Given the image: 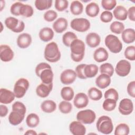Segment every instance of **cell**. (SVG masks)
Segmentation results:
<instances>
[{
  "label": "cell",
  "mask_w": 135,
  "mask_h": 135,
  "mask_svg": "<svg viewBox=\"0 0 135 135\" xmlns=\"http://www.w3.org/2000/svg\"><path fill=\"white\" fill-rule=\"evenodd\" d=\"M71 58L75 62H81L84 56L85 46L84 42L80 39L74 40L70 45Z\"/></svg>",
  "instance_id": "obj_1"
},
{
  "label": "cell",
  "mask_w": 135,
  "mask_h": 135,
  "mask_svg": "<svg viewBox=\"0 0 135 135\" xmlns=\"http://www.w3.org/2000/svg\"><path fill=\"white\" fill-rule=\"evenodd\" d=\"M44 56L46 61L51 63L57 62L60 60L61 54L55 42H51L45 46Z\"/></svg>",
  "instance_id": "obj_2"
},
{
  "label": "cell",
  "mask_w": 135,
  "mask_h": 135,
  "mask_svg": "<svg viewBox=\"0 0 135 135\" xmlns=\"http://www.w3.org/2000/svg\"><path fill=\"white\" fill-rule=\"evenodd\" d=\"M97 130L103 134H110L113 130L112 121L110 117L107 115H102L99 118L96 123Z\"/></svg>",
  "instance_id": "obj_3"
},
{
  "label": "cell",
  "mask_w": 135,
  "mask_h": 135,
  "mask_svg": "<svg viewBox=\"0 0 135 135\" xmlns=\"http://www.w3.org/2000/svg\"><path fill=\"white\" fill-rule=\"evenodd\" d=\"M104 43L110 51L113 53H118L122 49V42L117 36L113 34H109L105 37Z\"/></svg>",
  "instance_id": "obj_4"
},
{
  "label": "cell",
  "mask_w": 135,
  "mask_h": 135,
  "mask_svg": "<svg viewBox=\"0 0 135 135\" xmlns=\"http://www.w3.org/2000/svg\"><path fill=\"white\" fill-rule=\"evenodd\" d=\"M30 86V83L25 78H20L18 79L14 86L13 92L17 98H23L26 91H27Z\"/></svg>",
  "instance_id": "obj_5"
},
{
  "label": "cell",
  "mask_w": 135,
  "mask_h": 135,
  "mask_svg": "<svg viewBox=\"0 0 135 135\" xmlns=\"http://www.w3.org/2000/svg\"><path fill=\"white\" fill-rule=\"evenodd\" d=\"M6 27L15 33H21L25 28L24 23L14 17H8L5 20Z\"/></svg>",
  "instance_id": "obj_6"
},
{
  "label": "cell",
  "mask_w": 135,
  "mask_h": 135,
  "mask_svg": "<svg viewBox=\"0 0 135 135\" xmlns=\"http://www.w3.org/2000/svg\"><path fill=\"white\" fill-rule=\"evenodd\" d=\"M96 119L95 112L91 109H85L79 111L76 114L78 121L85 124H90L94 122Z\"/></svg>",
  "instance_id": "obj_7"
},
{
  "label": "cell",
  "mask_w": 135,
  "mask_h": 135,
  "mask_svg": "<svg viewBox=\"0 0 135 135\" xmlns=\"http://www.w3.org/2000/svg\"><path fill=\"white\" fill-rule=\"evenodd\" d=\"M71 27L79 32H84L90 29L91 24L90 21L85 18H75L70 22Z\"/></svg>",
  "instance_id": "obj_8"
},
{
  "label": "cell",
  "mask_w": 135,
  "mask_h": 135,
  "mask_svg": "<svg viewBox=\"0 0 135 135\" xmlns=\"http://www.w3.org/2000/svg\"><path fill=\"white\" fill-rule=\"evenodd\" d=\"M131 69V65L128 61L121 60L116 64L115 72L118 76L124 77L129 74Z\"/></svg>",
  "instance_id": "obj_9"
},
{
  "label": "cell",
  "mask_w": 135,
  "mask_h": 135,
  "mask_svg": "<svg viewBox=\"0 0 135 135\" xmlns=\"http://www.w3.org/2000/svg\"><path fill=\"white\" fill-rule=\"evenodd\" d=\"M118 110L119 112L124 115L130 114L133 110V104L132 101L128 98H124L119 103Z\"/></svg>",
  "instance_id": "obj_10"
},
{
  "label": "cell",
  "mask_w": 135,
  "mask_h": 135,
  "mask_svg": "<svg viewBox=\"0 0 135 135\" xmlns=\"http://www.w3.org/2000/svg\"><path fill=\"white\" fill-rule=\"evenodd\" d=\"M77 76L75 71L72 69H66L62 72L60 75V81L65 85L73 83L76 80Z\"/></svg>",
  "instance_id": "obj_11"
},
{
  "label": "cell",
  "mask_w": 135,
  "mask_h": 135,
  "mask_svg": "<svg viewBox=\"0 0 135 135\" xmlns=\"http://www.w3.org/2000/svg\"><path fill=\"white\" fill-rule=\"evenodd\" d=\"M14 54L11 47L6 44H2L0 46V58L1 61L7 62L12 61Z\"/></svg>",
  "instance_id": "obj_12"
},
{
  "label": "cell",
  "mask_w": 135,
  "mask_h": 135,
  "mask_svg": "<svg viewBox=\"0 0 135 135\" xmlns=\"http://www.w3.org/2000/svg\"><path fill=\"white\" fill-rule=\"evenodd\" d=\"M69 130L73 135H84L86 133L85 127L79 121L71 122L69 125Z\"/></svg>",
  "instance_id": "obj_13"
},
{
  "label": "cell",
  "mask_w": 135,
  "mask_h": 135,
  "mask_svg": "<svg viewBox=\"0 0 135 135\" xmlns=\"http://www.w3.org/2000/svg\"><path fill=\"white\" fill-rule=\"evenodd\" d=\"M89 98L86 94L83 92L77 93L74 97L73 104L78 109H82L86 107L89 103Z\"/></svg>",
  "instance_id": "obj_14"
},
{
  "label": "cell",
  "mask_w": 135,
  "mask_h": 135,
  "mask_svg": "<svg viewBox=\"0 0 135 135\" xmlns=\"http://www.w3.org/2000/svg\"><path fill=\"white\" fill-rule=\"evenodd\" d=\"M32 42L31 35L27 33L20 34L16 40L17 46L21 49H26L28 47Z\"/></svg>",
  "instance_id": "obj_15"
},
{
  "label": "cell",
  "mask_w": 135,
  "mask_h": 135,
  "mask_svg": "<svg viewBox=\"0 0 135 135\" xmlns=\"http://www.w3.org/2000/svg\"><path fill=\"white\" fill-rule=\"evenodd\" d=\"M53 89V83L50 84L40 83L36 88V93L37 96L42 98L47 97L52 91Z\"/></svg>",
  "instance_id": "obj_16"
},
{
  "label": "cell",
  "mask_w": 135,
  "mask_h": 135,
  "mask_svg": "<svg viewBox=\"0 0 135 135\" xmlns=\"http://www.w3.org/2000/svg\"><path fill=\"white\" fill-rule=\"evenodd\" d=\"M15 98L13 92L5 88L0 90V102L2 104H7L12 102Z\"/></svg>",
  "instance_id": "obj_17"
},
{
  "label": "cell",
  "mask_w": 135,
  "mask_h": 135,
  "mask_svg": "<svg viewBox=\"0 0 135 135\" xmlns=\"http://www.w3.org/2000/svg\"><path fill=\"white\" fill-rule=\"evenodd\" d=\"M86 44L91 48H94L99 45L101 42L100 36L97 33H89L85 37Z\"/></svg>",
  "instance_id": "obj_18"
},
{
  "label": "cell",
  "mask_w": 135,
  "mask_h": 135,
  "mask_svg": "<svg viewBox=\"0 0 135 135\" xmlns=\"http://www.w3.org/2000/svg\"><path fill=\"white\" fill-rule=\"evenodd\" d=\"M68 25L67 20L64 17H59L54 21L52 25L53 29L57 33H62L65 31Z\"/></svg>",
  "instance_id": "obj_19"
},
{
  "label": "cell",
  "mask_w": 135,
  "mask_h": 135,
  "mask_svg": "<svg viewBox=\"0 0 135 135\" xmlns=\"http://www.w3.org/2000/svg\"><path fill=\"white\" fill-rule=\"evenodd\" d=\"M54 35V33L53 30L49 27H45L41 28L38 33L39 38L44 42H47L52 40Z\"/></svg>",
  "instance_id": "obj_20"
},
{
  "label": "cell",
  "mask_w": 135,
  "mask_h": 135,
  "mask_svg": "<svg viewBox=\"0 0 135 135\" xmlns=\"http://www.w3.org/2000/svg\"><path fill=\"white\" fill-rule=\"evenodd\" d=\"M109 53L108 51L102 47L98 48L93 53V59L98 63H101L107 61Z\"/></svg>",
  "instance_id": "obj_21"
},
{
  "label": "cell",
  "mask_w": 135,
  "mask_h": 135,
  "mask_svg": "<svg viewBox=\"0 0 135 135\" xmlns=\"http://www.w3.org/2000/svg\"><path fill=\"white\" fill-rule=\"evenodd\" d=\"M111 77L105 74H100L95 80L96 85L101 89H104L107 88L111 83Z\"/></svg>",
  "instance_id": "obj_22"
},
{
  "label": "cell",
  "mask_w": 135,
  "mask_h": 135,
  "mask_svg": "<svg viewBox=\"0 0 135 135\" xmlns=\"http://www.w3.org/2000/svg\"><path fill=\"white\" fill-rule=\"evenodd\" d=\"M24 118L25 114L18 111L12 110L9 114L8 121L13 126H17L23 121Z\"/></svg>",
  "instance_id": "obj_23"
},
{
  "label": "cell",
  "mask_w": 135,
  "mask_h": 135,
  "mask_svg": "<svg viewBox=\"0 0 135 135\" xmlns=\"http://www.w3.org/2000/svg\"><path fill=\"white\" fill-rule=\"evenodd\" d=\"M122 41L127 44H130L135 41V31L133 28H128L124 29L121 33Z\"/></svg>",
  "instance_id": "obj_24"
},
{
  "label": "cell",
  "mask_w": 135,
  "mask_h": 135,
  "mask_svg": "<svg viewBox=\"0 0 135 135\" xmlns=\"http://www.w3.org/2000/svg\"><path fill=\"white\" fill-rule=\"evenodd\" d=\"M53 76L54 74L52 68H47L41 71L39 78L42 83L45 84H50L53 83Z\"/></svg>",
  "instance_id": "obj_25"
},
{
  "label": "cell",
  "mask_w": 135,
  "mask_h": 135,
  "mask_svg": "<svg viewBox=\"0 0 135 135\" xmlns=\"http://www.w3.org/2000/svg\"><path fill=\"white\" fill-rule=\"evenodd\" d=\"M113 16L119 21H125L128 17V11L124 6L118 5L114 8Z\"/></svg>",
  "instance_id": "obj_26"
},
{
  "label": "cell",
  "mask_w": 135,
  "mask_h": 135,
  "mask_svg": "<svg viewBox=\"0 0 135 135\" xmlns=\"http://www.w3.org/2000/svg\"><path fill=\"white\" fill-rule=\"evenodd\" d=\"M100 12V8L98 4L95 2H91L85 7V13L88 16L91 17L97 16Z\"/></svg>",
  "instance_id": "obj_27"
},
{
  "label": "cell",
  "mask_w": 135,
  "mask_h": 135,
  "mask_svg": "<svg viewBox=\"0 0 135 135\" xmlns=\"http://www.w3.org/2000/svg\"><path fill=\"white\" fill-rule=\"evenodd\" d=\"M41 109L44 112L51 113L55 111L56 109V104L53 100H45L42 102L41 104Z\"/></svg>",
  "instance_id": "obj_28"
},
{
  "label": "cell",
  "mask_w": 135,
  "mask_h": 135,
  "mask_svg": "<svg viewBox=\"0 0 135 135\" xmlns=\"http://www.w3.org/2000/svg\"><path fill=\"white\" fill-rule=\"evenodd\" d=\"M98 71L99 68L96 64H86L84 69V75L86 79L93 78L98 74Z\"/></svg>",
  "instance_id": "obj_29"
},
{
  "label": "cell",
  "mask_w": 135,
  "mask_h": 135,
  "mask_svg": "<svg viewBox=\"0 0 135 135\" xmlns=\"http://www.w3.org/2000/svg\"><path fill=\"white\" fill-rule=\"evenodd\" d=\"M26 123L30 128H35L40 123V118L37 114L34 113L29 114L26 118Z\"/></svg>",
  "instance_id": "obj_30"
},
{
  "label": "cell",
  "mask_w": 135,
  "mask_h": 135,
  "mask_svg": "<svg viewBox=\"0 0 135 135\" xmlns=\"http://www.w3.org/2000/svg\"><path fill=\"white\" fill-rule=\"evenodd\" d=\"M70 11L74 15H79L82 13L83 11V4L79 1H73L70 5Z\"/></svg>",
  "instance_id": "obj_31"
},
{
  "label": "cell",
  "mask_w": 135,
  "mask_h": 135,
  "mask_svg": "<svg viewBox=\"0 0 135 135\" xmlns=\"http://www.w3.org/2000/svg\"><path fill=\"white\" fill-rule=\"evenodd\" d=\"M61 96L64 100L70 101L74 98V92L71 87L64 86L61 90Z\"/></svg>",
  "instance_id": "obj_32"
},
{
  "label": "cell",
  "mask_w": 135,
  "mask_h": 135,
  "mask_svg": "<svg viewBox=\"0 0 135 135\" xmlns=\"http://www.w3.org/2000/svg\"><path fill=\"white\" fill-rule=\"evenodd\" d=\"M53 1L52 0H36L35 6L39 11H44L51 7Z\"/></svg>",
  "instance_id": "obj_33"
},
{
  "label": "cell",
  "mask_w": 135,
  "mask_h": 135,
  "mask_svg": "<svg viewBox=\"0 0 135 135\" xmlns=\"http://www.w3.org/2000/svg\"><path fill=\"white\" fill-rule=\"evenodd\" d=\"M88 97L93 101L100 100L103 96L101 91L95 87L90 88L88 91Z\"/></svg>",
  "instance_id": "obj_34"
},
{
  "label": "cell",
  "mask_w": 135,
  "mask_h": 135,
  "mask_svg": "<svg viewBox=\"0 0 135 135\" xmlns=\"http://www.w3.org/2000/svg\"><path fill=\"white\" fill-rule=\"evenodd\" d=\"M76 35L71 31L65 33L62 36V42L67 47H70L71 43L75 39H77Z\"/></svg>",
  "instance_id": "obj_35"
},
{
  "label": "cell",
  "mask_w": 135,
  "mask_h": 135,
  "mask_svg": "<svg viewBox=\"0 0 135 135\" xmlns=\"http://www.w3.org/2000/svg\"><path fill=\"white\" fill-rule=\"evenodd\" d=\"M130 132V128L128 124L121 123L117 126L114 134L115 135H128Z\"/></svg>",
  "instance_id": "obj_36"
},
{
  "label": "cell",
  "mask_w": 135,
  "mask_h": 135,
  "mask_svg": "<svg viewBox=\"0 0 135 135\" xmlns=\"http://www.w3.org/2000/svg\"><path fill=\"white\" fill-rule=\"evenodd\" d=\"M110 29L112 33L117 34H120L124 30V25L122 22L114 21L111 24Z\"/></svg>",
  "instance_id": "obj_37"
},
{
  "label": "cell",
  "mask_w": 135,
  "mask_h": 135,
  "mask_svg": "<svg viewBox=\"0 0 135 135\" xmlns=\"http://www.w3.org/2000/svg\"><path fill=\"white\" fill-rule=\"evenodd\" d=\"M33 13L34 10L31 5L23 4L20 11V15L25 17H30L33 15Z\"/></svg>",
  "instance_id": "obj_38"
},
{
  "label": "cell",
  "mask_w": 135,
  "mask_h": 135,
  "mask_svg": "<svg viewBox=\"0 0 135 135\" xmlns=\"http://www.w3.org/2000/svg\"><path fill=\"white\" fill-rule=\"evenodd\" d=\"M100 72L101 74H105L111 77L113 74L114 68L111 63H103L100 66Z\"/></svg>",
  "instance_id": "obj_39"
},
{
  "label": "cell",
  "mask_w": 135,
  "mask_h": 135,
  "mask_svg": "<svg viewBox=\"0 0 135 135\" xmlns=\"http://www.w3.org/2000/svg\"><path fill=\"white\" fill-rule=\"evenodd\" d=\"M59 109L61 113L68 114L70 113L72 110V105L69 101L64 100L59 103Z\"/></svg>",
  "instance_id": "obj_40"
},
{
  "label": "cell",
  "mask_w": 135,
  "mask_h": 135,
  "mask_svg": "<svg viewBox=\"0 0 135 135\" xmlns=\"http://www.w3.org/2000/svg\"><path fill=\"white\" fill-rule=\"evenodd\" d=\"M117 105V101L111 99H105L102 104L103 109L107 111L114 110Z\"/></svg>",
  "instance_id": "obj_41"
},
{
  "label": "cell",
  "mask_w": 135,
  "mask_h": 135,
  "mask_svg": "<svg viewBox=\"0 0 135 135\" xmlns=\"http://www.w3.org/2000/svg\"><path fill=\"white\" fill-rule=\"evenodd\" d=\"M125 57L130 61L135 60V47L134 45L128 46L124 50Z\"/></svg>",
  "instance_id": "obj_42"
},
{
  "label": "cell",
  "mask_w": 135,
  "mask_h": 135,
  "mask_svg": "<svg viewBox=\"0 0 135 135\" xmlns=\"http://www.w3.org/2000/svg\"><path fill=\"white\" fill-rule=\"evenodd\" d=\"M69 6V2L66 0H55L54 6L59 12H63L66 10Z\"/></svg>",
  "instance_id": "obj_43"
},
{
  "label": "cell",
  "mask_w": 135,
  "mask_h": 135,
  "mask_svg": "<svg viewBox=\"0 0 135 135\" xmlns=\"http://www.w3.org/2000/svg\"><path fill=\"white\" fill-rule=\"evenodd\" d=\"M105 99H111L117 101L119 99V93L118 91L114 88H110L107 90L104 94Z\"/></svg>",
  "instance_id": "obj_44"
},
{
  "label": "cell",
  "mask_w": 135,
  "mask_h": 135,
  "mask_svg": "<svg viewBox=\"0 0 135 135\" xmlns=\"http://www.w3.org/2000/svg\"><path fill=\"white\" fill-rule=\"evenodd\" d=\"M117 1L115 0H102V7L106 11H110L115 7Z\"/></svg>",
  "instance_id": "obj_45"
},
{
  "label": "cell",
  "mask_w": 135,
  "mask_h": 135,
  "mask_svg": "<svg viewBox=\"0 0 135 135\" xmlns=\"http://www.w3.org/2000/svg\"><path fill=\"white\" fill-rule=\"evenodd\" d=\"M12 110L16 111L22 113L23 114H25L26 112V108L24 103L20 101L15 102L12 107Z\"/></svg>",
  "instance_id": "obj_46"
},
{
  "label": "cell",
  "mask_w": 135,
  "mask_h": 135,
  "mask_svg": "<svg viewBox=\"0 0 135 135\" xmlns=\"http://www.w3.org/2000/svg\"><path fill=\"white\" fill-rule=\"evenodd\" d=\"M57 17V13L54 10H49L44 13L43 17L45 21L48 22L54 21Z\"/></svg>",
  "instance_id": "obj_47"
},
{
  "label": "cell",
  "mask_w": 135,
  "mask_h": 135,
  "mask_svg": "<svg viewBox=\"0 0 135 135\" xmlns=\"http://www.w3.org/2000/svg\"><path fill=\"white\" fill-rule=\"evenodd\" d=\"M113 17V14L110 11H104L102 13H101L100 19L101 22L107 23L111 22L112 20Z\"/></svg>",
  "instance_id": "obj_48"
},
{
  "label": "cell",
  "mask_w": 135,
  "mask_h": 135,
  "mask_svg": "<svg viewBox=\"0 0 135 135\" xmlns=\"http://www.w3.org/2000/svg\"><path fill=\"white\" fill-rule=\"evenodd\" d=\"M23 3L20 2H16L14 3H13L10 8V12L12 14H13L14 16H20V8L23 5Z\"/></svg>",
  "instance_id": "obj_49"
},
{
  "label": "cell",
  "mask_w": 135,
  "mask_h": 135,
  "mask_svg": "<svg viewBox=\"0 0 135 135\" xmlns=\"http://www.w3.org/2000/svg\"><path fill=\"white\" fill-rule=\"evenodd\" d=\"M86 65V64H80L76 66L75 69V71L77 77L81 79H86V77L84 75V69Z\"/></svg>",
  "instance_id": "obj_50"
},
{
  "label": "cell",
  "mask_w": 135,
  "mask_h": 135,
  "mask_svg": "<svg viewBox=\"0 0 135 135\" xmlns=\"http://www.w3.org/2000/svg\"><path fill=\"white\" fill-rule=\"evenodd\" d=\"M47 68H51V66L48 63H46L45 62L40 63L39 64H38L36 65V66L35 68V72L36 75L38 77H39L40 74L41 72V71H43V70H44L45 69H47Z\"/></svg>",
  "instance_id": "obj_51"
},
{
  "label": "cell",
  "mask_w": 135,
  "mask_h": 135,
  "mask_svg": "<svg viewBox=\"0 0 135 135\" xmlns=\"http://www.w3.org/2000/svg\"><path fill=\"white\" fill-rule=\"evenodd\" d=\"M127 90L128 94L134 98L135 97V81H132L130 82L127 88Z\"/></svg>",
  "instance_id": "obj_52"
},
{
  "label": "cell",
  "mask_w": 135,
  "mask_h": 135,
  "mask_svg": "<svg viewBox=\"0 0 135 135\" xmlns=\"http://www.w3.org/2000/svg\"><path fill=\"white\" fill-rule=\"evenodd\" d=\"M128 17L129 20L131 21L134 22L135 21V6H133L128 9Z\"/></svg>",
  "instance_id": "obj_53"
},
{
  "label": "cell",
  "mask_w": 135,
  "mask_h": 135,
  "mask_svg": "<svg viewBox=\"0 0 135 135\" xmlns=\"http://www.w3.org/2000/svg\"><path fill=\"white\" fill-rule=\"evenodd\" d=\"M8 109L6 105L4 104L0 105V116L1 117H6L8 114Z\"/></svg>",
  "instance_id": "obj_54"
},
{
  "label": "cell",
  "mask_w": 135,
  "mask_h": 135,
  "mask_svg": "<svg viewBox=\"0 0 135 135\" xmlns=\"http://www.w3.org/2000/svg\"><path fill=\"white\" fill-rule=\"evenodd\" d=\"M37 134V132L33 130H28L24 133V134L27 135H36Z\"/></svg>",
  "instance_id": "obj_55"
},
{
  "label": "cell",
  "mask_w": 135,
  "mask_h": 135,
  "mask_svg": "<svg viewBox=\"0 0 135 135\" xmlns=\"http://www.w3.org/2000/svg\"><path fill=\"white\" fill-rule=\"evenodd\" d=\"M1 11H2V9H3V8L5 7V2H4V3L3 4H2V1H1Z\"/></svg>",
  "instance_id": "obj_56"
},
{
  "label": "cell",
  "mask_w": 135,
  "mask_h": 135,
  "mask_svg": "<svg viewBox=\"0 0 135 135\" xmlns=\"http://www.w3.org/2000/svg\"><path fill=\"white\" fill-rule=\"evenodd\" d=\"M1 26H2V22H1ZM2 30H3V29H2V30H1V32H2Z\"/></svg>",
  "instance_id": "obj_57"
}]
</instances>
